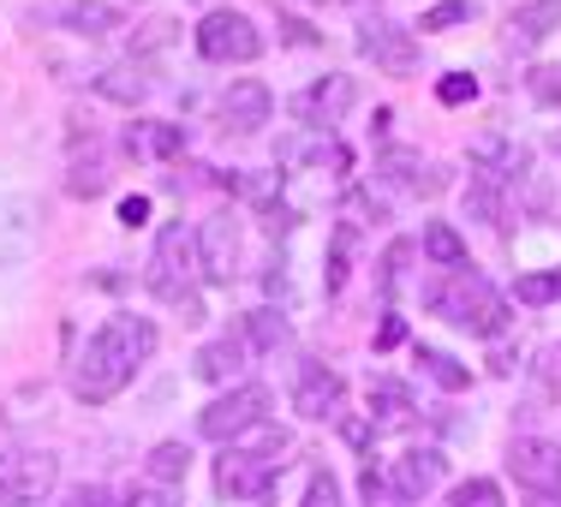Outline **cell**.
<instances>
[{
  "instance_id": "obj_44",
  "label": "cell",
  "mask_w": 561,
  "mask_h": 507,
  "mask_svg": "<svg viewBox=\"0 0 561 507\" xmlns=\"http://www.w3.org/2000/svg\"><path fill=\"white\" fill-rule=\"evenodd\" d=\"M531 507H561V489L556 496H531Z\"/></svg>"
},
{
  "instance_id": "obj_16",
  "label": "cell",
  "mask_w": 561,
  "mask_h": 507,
  "mask_svg": "<svg viewBox=\"0 0 561 507\" xmlns=\"http://www.w3.org/2000/svg\"><path fill=\"white\" fill-rule=\"evenodd\" d=\"M36 239H43V227H36L31 204H0V269L31 263L36 257Z\"/></svg>"
},
{
  "instance_id": "obj_32",
  "label": "cell",
  "mask_w": 561,
  "mask_h": 507,
  "mask_svg": "<svg viewBox=\"0 0 561 507\" xmlns=\"http://www.w3.org/2000/svg\"><path fill=\"white\" fill-rule=\"evenodd\" d=\"M472 96H478V78L472 72H448L443 84H436V102H443V108H466Z\"/></svg>"
},
{
  "instance_id": "obj_28",
  "label": "cell",
  "mask_w": 561,
  "mask_h": 507,
  "mask_svg": "<svg viewBox=\"0 0 561 507\" xmlns=\"http://www.w3.org/2000/svg\"><path fill=\"white\" fill-rule=\"evenodd\" d=\"M466 216H478V221H490V227H496V221H502V197H496V173H472V192H466Z\"/></svg>"
},
{
  "instance_id": "obj_5",
  "label": "cell",
  "mask_w": 561,
  "mask_h": 507,
  "mask_svg": "<svg viewBox=\"0 0 561 507\" xmlns=\"http://www.w3.org/2000/svg\"><path fill=\"white\" fill-rule=\"evenodd\" d=\"M60 484V460L43 448H7L0 453V507H36Z\"/></svg>"
},
{
  "instance_id": "obj_41",
  "label": "cell",
  "mask_w": 561,
  "mask_h": 507,
  "mask_svg": "<svg viewBox=\"0 0 561 507\" xmlns=\"http://www.w3.org/2000/svg\"><path fill=\"white\" fill-rule=\"evenodd\" d=\"M370 430H377L370 418H346V442H353V448H365V442H370Z\"/></svg>"
},
{
  "instance_id": "obj_39",
  "label": "cell",
  "mask_w": 561,
  "mask_h": 507,
  "mask_svg": "<svg viewBox=\"0 0 561 507\" xmlns=\"http://www.w3.org/2000/svg\"><path fill=\"white\" fill-rule=\"evenodd\" d=\"M126 507H173V489H162V484H138L126 496Z\"/></svg>"
},
{
  "instance_id": "obj_24",
  "label": "cell",
  "mask_w": 561,
  "mask_h": 507,
  "mask_svg": "<svg viewBox=\"0 0 561 507\" xmlns=\"http://www.w3.org/2000/svg\"><path fill=\"white\" fill-rule=\"evenodd\" d=\"M424 257H431L436 269L454 275V269H466V239L454 233L448 221H431V227H424Z\"/></svg>"
},
{
  "instance_id": "obj_11",
  "label": "cell",
  "mask_w": 561,
  "mask_h": 507,
  "mask_svg": "<svg viewBox=\"0 0 561 507\" xmlns=\"http://www.w3.org/2000/svg\"><path fill=\"white\" fill-rule=\"evenodd\" d=\"M341 400H346V382L335 377L329 365H299V377H293V412L311 424L323 418H341Z\"/></svg>"
},
{
  "instance_id": "obj_34",
  "label": "cell",
  "mask_w": 561,
  "mask_h": 507,
  "mask_svg": "<svg viewBox=\"0 0 561 507\" xmlns=\"http://www.w3.org/2000/svg\"><path fill=\"white\" fill-rule=\"evenodd\" d=\"M66 192H72V197H102V192H108V173H102L96 162H90V168H72Z\"/></svg>"
},
{
  "instance_id": "obj_25",
  "label": "cell",
  "mask_w": 561,
  "mask_h": 507,
  "mask_svg": "<svg viewBox=\"0 0 561 507\" xmlns=\"http://www.w3.org/2000/svg\"><path fill=\"white\" fill-rule=\"evenodd\" d=\"M419 365H424V377H431L436 389H448V394H460L466 382H472V370H466L454 353H443V346H419Z\"/></svg>"
},
{
  "instance_id": "obj_20",
  "label": "cell",
  "mask_w": 561,
  "mask_h": 507,
  "mask_svg": "<svg viewBox=\"0 0 561 507\" xmlns=\"http://www.w3.org/2000/svg\"><path fill=\"white\" fill-rule=\"evenodd\" d=\"M90 90H96V96H108V102H144L150 96V78H144V66H102L96 78H90Z\"/></svg>"
},
{
  "instance_id": "obj_14",
  "label": "cell",
  "mask_w": 561,
  "mask_h": 507,
  "mask_svg": "<svg viewBox=\"0 0 561 507\" xmlns=\"http://www.w3.org/2000/svg\"><path fill=\"white\" fill-rule=\"evenodd\" d=\"M377 180L400 185V192L436 197V192H443V185H448V173L436 168V162H424L419 150H382V155H377Z\"/></svg>"
},
{
  "instance_id": "obj_30",
  "label": "cell",
  "mask_w": 561,
  "mask_h": 507,
  "mask_svg": "<svg viewBox=\"0 0 561 507\" xmlns=\"http://www.w3.org/2000/svg\"><path fill=\"white\" fill-rule=\"evenodd\" d=\"M448 507H502V484H490V477H466V484H454Z\"/></svg>"
},
{
  "instance_id": "obj_6",
  "label": "cell",
  "mask_w": 561,
  "mask_h": 507,
  "mask_svg": "<svg viewBox=\"0 0 561 507\" xmlns=\"http://www.w3.org/2000/svg\"><path fill=\"white\" fill-rule=\"evenodd\" d=\"M197 55L216 60V66H233V60L245 66V60L263 55V31L245 19V12L216 7V12H204V24H197Z\"/></svg>"
},
{
  "instance_id": "obj_8",
  "label": "cell",
  "mask_w": 561,
  "mask_h": 507,
  "mask_svg": "<svg viewBox=\"0 0 561 507\" xmlns=\"http://www.w3.org/2000/svg\"><path fill=\"white\" fill-rule=\"evenodd\" d=\"M507 472H514L519 489H531V496H556L561 489V448L543 442V436H514Z\"/></svg>"
},
{
  "instance_id": "obj_40",
  "label": "cell",
  "mask_w": 561,
  "mask_h": 507,
  "mask_svg": "<svg viewBox=\"0 0 561 507\" xmlns=\"http://www.w3.org/2000/svg\"><path fill=\"white\" fill-rule=\"evenodd\" d=\"M119 221H126V227L150 221V197H126V204H119Z\"/></svg>"
},
{
  "instance_id": "obj_3",
  "label": "cell",
  "mask_w": 561,
  "mask_h": 507,
  "mask_svg": "<svg viewBox=\"0 0 561 507\" xmlns=\"http://www.w3.org/2000/svg\"><path fill=\"white\" fill-rule=\"evenodd\" d=\"M192 269H197V233H185V221H168L162 239H156V257H150V292L168 304H180L185 323H204V304L192 292Z\"/></svg>"
},
{
  "instance_id": "obj_12",
  "label": "cell",
  "mask_w": 561,
  "mask_h": 507,
  "mask_svg": "<svg viewBox=\"0 0 561 507\" xmlns=\"http://www.w3.org/2000/svg\"><path fill=\"white\" fill-rule=\"evenodd\" d=\"M287 108H293V119H305V126L329 131L346 108H353V78H346V72L317 78V84H311V90H299V96H293Z\"/></svg>"
},
{
  "instance_id": "obj_33",
  "label": "cell",
  "mask_w": 561,
  "mask_h": 507,
  "mask_svg": "<svg viewBox=\"0 0 561 507\" xmlns=\"http://www.w3.org/2000/svg\"><path fill=\"white\" fill-rule=\"evenodd\" d=\"M407 263H412V245L400 239V245H389V257H382V292H400V281H407Z\"/></svg>"
},
{
  "instance_id": "obj_19",
  "label": "cell",
  "mask_w": 561,
  "mask_h": 507,
  "mask_svg": "<svg viewBox=\"0 0 561 507\" xmlns=\"http://www.w3.org/2000/svg\"><path fill=\"white\" fill-rule=\"evenodd\" d=\"M412 418V394L394 377H370V424L377 430H400Z\"/></svg>"
},
{
  "instance_id": "obj_29",
  "label": "cell",
  "mask_w": 561,
  "mask_h": 507,
  "mask_svg": "<svg viewBox=\"0 0 561 507\" xmlns=\"http://www.w3.org/2000/svg\"><path fill=\"white\" fill-rule=\"evenodd\" d=\"M514 299H519V304H550V299H561V269H531V275H519V281H514Z\"/></svg>"
},
{
  "instance_id": "obj_37",
  "label": "cell",
  "mask_w": 561,
  "mask_h": 507,
  "mask_svg": "<svg viewBox=\"0 0 561 507\" xmlns=\"http://www.w3.org/2000/svg\"><path fill=\"white\" fill-rule=\"evenodd\" d=\"M531 96H538V102H561V66H538V72H531Z\"/></svg>"
},
{
  "instance_id": "obj_2",
  "label": "cell",
  "mask_w": 561,
  "mask_h": 507,
  "mask_svg": "<svg viewBox=\"0 0 561 507\" xmlns=\"http://www.w3.org/2000/svg\"><path fill=\"white\" fill-rule=\"evenodd\" d=\"M431 311L448 316L454 329H466V335H484V341H496L507 329V299L472 269H454L443 287H431Z\"/></svg>"
},
{
  "instance_id": "obj_10",
  "label": "cell",
  "mask_w": 561,
  "mask_h": 507,
  "mask_svg": "<svg viewBox=\"0 0 561 507\" xmlns=\"http://www.w3.org/2000/svg\"><path fill=\"white\" fill-rule=\"evenodd\" d=\"M197 269H204V281L227 287L239 269V221L233 216H204L197 221Z\"/></svg>"
},
{
  "instance_id": "obj_35",
  "label": "cell",
  "mask_w": 561,
  "mask_h": 507,
  "mask_svg": "<svg viewBox=\"0 0 561 507\" xmlns=\"http://www.w3.org/2000/svg\"><path fill=\"white\" fill-rule=\"evenodd\" d=\"M299 507H341V484L329 472H317L311 484H305V502Z\"/></svg>"
},
{
  "instance_id": "obj_23",
  "label": "cell",
  "mask_w": 561,
  "mask_h": 507,
  "mask_svg": "<svg viewBox=\"0 0 561 507\" xmlns=\"http://www.w3.org/2000/svg\"><path fill=\"white\" fill-rule=\"evenodd\" d=\"M60 24H66V31H78V36H108L119 24V12L108 7V0H72V7L60 12Z\"/></svg>"
},
{
  "instance_id": "obj_7",
  "label": "cell",
  "mask_w": 561,
  "mask_h": 507,
  "mask_svg": "<svg viewBox=\"0 0 561 507\" xmlns=\"http://www.w3.org/2000/svg\"><path fill=\"white\" fill-rule=\"evenodd\" d=\"M263 412H270V389L239 382L233 394L209 400L204 418H197V430H204L209 442H233V436H245V430H263Z\"/></svg>"
},
{
  "instance_id": "obj_21",
  "label": "cell",
  "mask_w": 561,
  "mask_h": 507,
  "mask_svg": "<svg viewBox=\"0 0 561 507\" xmlns=\"http://www.w3.org/2000/svg\"><path fill=\"white\" fill-rule=\"evenodd\" d=\"M192 370H197L204 382H233L239 370H245V346H239L233 335H227V341H209L204 353L192 358Z\"/></svg>"
},
{
  "instance_id": "obj_26",
  "label": "cell",
  "mask_w": 561,
  "mask_h": 507,
  "mask_svg": "<svg viewBox=\"0 0 561 507\" xmlns=\"http://www.w3.org/2000/svg\"><path fill=\"white\" fill-rule=\"evenodd\" d=\"M245 341H251V353H275L280 341H287V316L280 311H245Z\"/></svg>"
},
{
  "instance_id": "obj_4",
  "label": "cell",
  "mask_w": 561,
  "mask_h": 507,
  "mask_svg": "<svg viewBox=\"0 0 561 507\" xmlns=\"http://www.w3.org/2000/svg\"><path fill=\"white\" fill-rule=\"evenodd\" d=\"M287 448V436H263V448H233L227 442V453L216 460V496L227 502H257V496H270V484H275V453Z\"/></svg>"
},
{
  "instance_id": "obj_17",
  "label": "cell",
  "mask_w": 561,
  "mask_h": 507,
  "mask_svg": "<svg viewBox=\"0 0 561 507\" xmlns=\"http://www.w3.org/2000/svg\"><path fill=\"white\" fill-rule=\"evenodd\" d=\"M556 24H561V0H519L514 19H507V31H514V43L538 48L543 36L556 31Z\"/></svg>"
},
{
  "instance_id": "obj_13",
  "label": "cell",
  "mask_w": 561,
  "mask_h": 507,
  "mask_svg": "<svg viewBox=\"0 0 561 507\" xmlns=\"http://www.w3.org/2000/svg\"><path fill=\"white\" fill-rule=\"evenodd\" d=\"M270 114H275V96L257 78H233V84L221 90V126L227 131H263Z\"/></svg>"
},
{
  "instance_id": "obj_15",
  "label": "cell",
  "mask_w": 561,
  "mask_h": 507,
  "mask_svg": "<svg viewBox=\"0 0 561 507\" xmlns=\"http://www.w3.org/2000/svg\"><path fill=\"white\" fill-rule=\"evenodd\" d=\"M389 484H394L400 502H424L436 484H443V453H436V448H407L389 465Z\"/></svg>"
},
{
  "instance_id": "obj_38",
  "label": "cell",
  "mask_w": 561,
  "mask_h": 507,
  "mask_svg": "<svg viewBox=\"0 0 561 507\" xmlns=\"http://www.w3.org/2000/svg\"><path fill=\"white\" fill-rule=\"evenodd\" d=\"M66 507H114V496L102 484H78V489H66Z\"/></svg>"
},
{
  "instance_id": "obj_36",
  "label": "cell",
  "mask_w": 561,
  "mask_h": 507,
  "mask_svg": "<svg viewBox=\"0 0 561 507\" xmlns=\"http://www.w3.org/2000/svg\"><path fill=\"white\" fill-rule=\"evenodd\" d=\"M394 484H389V472H377V465H365V507H394Z\"/></svg>"
},
{
  "instance_id": "obj_27",
  "label": "cell",
  "mask_w": 561,
  "mask_h": 507,
  "mask_svg": "<svg viewBox=\"0 0 561 507\" xmlns=\"http://www.w3.org/2000/svg\"><path fill=\"white\" fill-rule=\"evenodd\" d=\"M185 460H192V453H185V442H162V448L150 453V465H144V472H150V484L180 489V484H185Z\"/></svg>"
},
{
  "instance_id": "obj_9",
  "label": "cell",
  "mask_w": 561,
  "mask_h": 507,
  "mask_svg": "<svg viewBox=\"0 0 561 507\" xmlns=\"http://www.w3.org/2000/svg\"><path fill=\"white\" fill-rule=\"evenodd\" d=\"M358 55L377 60L382 72H394V78L419 72V43H412V31H400V24H389V19L358 24Z\"/></svg>"
},
{
  "instance_id": "obj_18",
  "label": "cell",
  "mask_w": 561,
  "mask_h": 507,
  "mask_svg": "<svg viewBox=\"0 0 561 507\" xmlns=\"http://www.w3.org/2000/svg\"><path fill=\"white\" fill-rule=\"evenodd\" d=\"M472 168H478V173H496V180H507V173L526 168V150H519L514 138H502V131H484V138H472Z\"/></svg>"
},
{
  "instance_id": "obj_42",
  "label": "cell",
  "mask_w": 561,
  "mask_h": 507,
  "mask_svg": "<svg viewBox=\"0 0 561 507\" xmlns=\"http://www.w3.org/2000/svg\"><path fill=\"white\" fill-rule=\"evenodd\" d=\"M280 31H287V43H317V31H311V24H305V19H287V24H280Z\"/></svg>"
},
{
  "instance_id": "obj_43",
  "label": "cell",
  "mask_w": 561,
  "mask_h": 507,
  "mask_svg": "<svg viewBox=\"0 0 561 507\" xmlns=\"http://www.w3.org/2000/svg\"><path fill=\"white\" fill-rule=\"evenodd\" d=\"M400 335H407V329H400V316H389V323L377 329V346H400Z\"/></svg>"
},
{
  "instance_id": "obj_31",
  "label": "cell",
  "mask_w": 561,
  "mask_h": 507,
  "mask_svg": "<svg viewBox=\"0 0 561 507\" xmlns=\"http://www.w3.org/2000/svg\"><path fill=\"white\" fill-rule=\"evenodd\" d=\"M472 19V0H436V7H424L419 31H448V24H466Z\"/></svg>"
},
{
  "instance_id": "obj_22",
  "label": "cell",
  "mask_w": 561,
  "mask_h": 507,
  "mask_svg": "<svg viewBox=\"0 0 561 507\" xmlns=\"http://www.w3.org/2000/svg\"><path fill=\"white\" fill-rule=\"evenodd\" d=\"M126 150L131 155H156V162H173V155L185 150V126H131V138H126Z\"/></svg>"
},
{
  "instance_id": "obj_1",
  "label": "cell",
  "mask_w": 561,
  "mask_h": 507,
  "mask_svg": "<svg viewBox=\"0 0 561 507\" xmlns=\"http://www.w3.org/2000/svg\"><path fill=\"white\" fill-rule=\"evenodd\" d=\"M150 353H156V323L150 316H108V323L90 335L84 358H78L72 394L84 400V406H102V400H114L131 377H138V365Z\"/></svg>"
}]
</instances>
